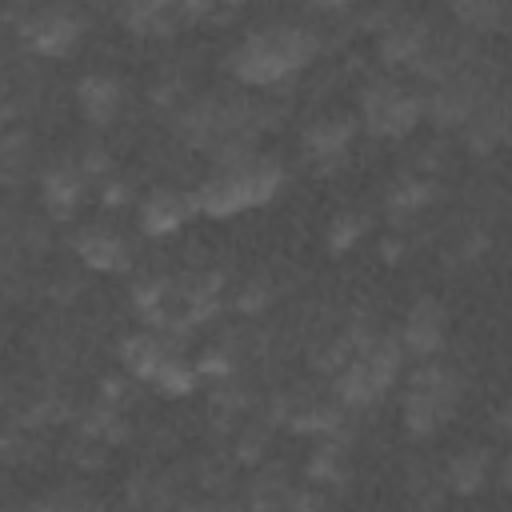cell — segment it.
Wrapping results in <instances>:
<instances>
[{
    "mask_svg": "<svg viewBox=\"0 0 512 512\" xmlns=\"http://www.w3.org/2000/svg\"><path fill=\"white\" fill-rule=\"evenodd\" d=\"M320 52H324L320 32H312L304 24H264L232 48L228 68L244 88L268 92V88H280L284 80H292L296 72H304Z\"/></svg>",
    "mask_w": 512,
    "mask_h": 512,
    "instance_id": "obj_1",
    "label": "cell"
},
{
    "mask_svg": "<svg viewBox=\"0 0 512 512\" xmlns=\"http://www.w3.org/2000/svg\"><path fill=\"white\" fill-rule=\"evenodd\" d=\"M460 400H464V376L452 364H444L440 356L416 360V368L408 372V388L400 396L404 428L412 436H432L440 432L444 420H452Z\"/></svg>",
    "mask_w": 512,
    "mask_h": 512,
    "instance_id": "obj_2",
    "label": "cell"
},
{
    "mask_svg": "<svg viewBox=\"0 0 512 512\" xmlns=\"http://www.w3.org/2000/svg\"><path fill=\"white\" fill-rule=\"evenodd\" d=\"M424 120V88L396 76H372L360 88V128L380 140H404Z\"/></svg>",
    "mask_w": 512,
    "mask_h": 512,
    "instance_id": "obj_3",
    "label": "cell"
},
{
    "mask_svg": "<svg viewBox=\"0 0 512 512\" xmlns=\"http://www.w3.org/2000/svg\"><path fill=\"white\" fill-rule=\"evenodd\" d=\"M20 36L28 52L44 60H64L84 40V20L72 4H32V12L20 20Z\"/></svg>",
    "mask_w": 512,
    "mask_h": 512,
    "instance_id": "obj_4",
    "label": "cell"
},
{
    "mask_svg": "<svg viewBox=\"0 0 512 512\" xmlns=\"http://www.w3.org/2000/svg\"><path fill=\"white\" fill-rule=\"evenodd\" d=\"M436 44V32L428 20L408 16V12H388L376 24V56L392 68H412L428 48Z\"/></svg>",
    "mask_w": 512,
    "mask_h": 512,
    "instance_id": "obj_5",
    "label": "cell"
},
{
    "mask_svg": "<svg viewBox=\"0 0 512 512\" xmlns=\"http://www.w3.org/2000/svg\"><path fill=\"white\" fill-rule=\"evenodd\" d=\"M196 212L200 216H212V220H228V216H240L248 208H256L252 200V188H248V176H244V164L236 168H212L196 188Z\"/></svg>",
    "mask_w": 512,
    "mask_h": 512,
    "instance_id": "obj_6",
    "label": "cell"
},
{
    "mask_svg": "<svg viewBox=\"0 0 512 512\" xmlns=\"http://www.w3.org/2000/svg\"><path fill=\"white\" fill-rule=\"evenodd\" d=\"M196 212V196L188 188H172V184H156L144 192L140 208H136V224L144 236H172L180 232Z\"/></svg>",
    "mask_w": 512,
    "mask_h": 512,
    "instance_id": "obj_7",
    "label": "cell"
},
{
    "mask_svg": "<svg viewBox=\"0 0 512 512\" xmlns=\"http://www.w3.org/2000/svg\"><path fill=\"white\" fill-rule=\"evenodd\" d=\"M72 252L88 264V268H96V272H128L132 268V244H128V236L116 228V224H80L76 232H72Z\"/></svg>",
    "mask_w": 512,
    "mask_h": 512,
    "instance_id": "obj_8",
    "label": "cell"
},
{
    "mask_svg": "<svg viewBox=\"0 0 512 512\" xmlns=\"http://www.w3.org/2000/svg\"><path fill=\"white\" fill-rule=\"evenodd\" d=\"M396 332H400V344H404L408 360H432V356L444 352V340H448V316H444L440 300L420 296V300L404 312V324H400Z\"/></svg>",
    "mask_w": 512,
    "mask_h": 512,
    "instance_id": "obj_9",
    "label": "cell"
},
{
    "mask_svg": "<svg viewBox=\"0 0 512 512\" xmlns=\"http://www.w3.org/2000/svg\"><path fill=\"white\" fill-rule=\"evenodd\" d=\"M88 188H92V180H88V172L80 168V160H72V156L52 160V164L40 172V204H44L56 220L72 216V212L84 204Z\"/></svg>",
    "mask_w": 512,
    "mask_h": 512,
    "instance_id": "obj_10",
    "label": "cell"
},
{
    "mask_svg": "<svg viewBox=\"0 0 512 512\" xmlns=\"http://www.w3.org/2000/svg\"><path fill=\"white\" fill-rule=\"evenodd\" d=\"M356 128H360V120H352V116H320L304 128L300 144H304L308 160H316V168H332L348 156V148L356 140Z\"/></svg>",
    "mask_w": 512,
    "mask_h": 512,
    "instance_id": "obj_11",
    "label": "cell"
},
{
    "mask_svg": "<svg viewBox=\"0 0 512 512\" xmlns=\"http://www.w3.org/2000/svg\"><path fill=\"white\" fill-rule=\"evenodd\" d=\"M76 104L88 124H112L124 112V88L112 72H88L76 84Z\"/></svg>",
    "mask_w": 512,
    "mask_h": 512,
    "instance_id": "obj_12",
    "label": "cell"
},
{
    "mask_svg": "<svg viewBox=\"0 0 512 512\" xmlns=\"http://www.w3.org/2000/svg\"><path fill=\"white\" fill-rule=\"evenodd\" d=\"M388 388H392V384H384L360 356H352V360L332 376V396H336L348 412H364V408H372Z\"/></svg>",
    "mask_w": 512,
    "mask_h": 512,
    "instance_id": "obj_13",
    "label": "cell"
},
{
    "mask_svg": "<svg viewBox=\"0 0 512 512\" xmlns=\"http://www.w3.org/2000/svg\"><path fill=\"white\" fill-rule=\"evenodd\" d=\"M444 488H452V492H460V496H472V492H480L488 480H492V456L484 452V448H460L456 456H448V464H444Z\"/></svg>",
    "mask_w": 512,
    "mask_h": 512,
    "instance_id": "obj_14",
    "label": "cell"
},
{
    "mask_svg": "<svg viewBox=\"0 0 512 512\" xmlns=\"http://www.w3.org/2000/svg\"><path fill=\"white\" fill-rule=\"evenodd\" d=\"M432 200H436V184H432V176L420 172V168L408 172V176H400V180L388 188V212H392L396 220L424 212Z\"/></svg>",
    "mask_w": 512,
    "mask_h": 512,
    "instance_id": "obj_15",
    "label": "cell"
},
{
    "mask_svg": "<svg viewBox=\"0 0 512 512\" xmlns=\"http://www.w3.org/2000/svg\"><path fill=\"white\" fill-rule=\"evenodd\" d=\"M452 16L460 28L468 32H492L504 24V12H508V0H448Z\"/></svg>",
    "mask_w": 512,
    "mask_h": 512,
    "instance_id": "obj_16",
    "label": "cell"
},
{
    "mask_svg": "<svg viewBox=\"0 0 512 512\" xmlns=\"http://www.w3.org/2000/svg\"><path fill=\"white\" fill-rule=\"evenodd\" d=\"M364 232H368V216L356 212V208H344V212H336L328 220V248L332 252H348V248H356L364 240Z\"/></svg>",
    "mask_w": 512,
    "mask_h": 512,
    "instance_id": "obj_17",
    "label": "cell"
},
{
    "mask_svg": "<svg viewBox=\"0 0 512 512\" xmlns=\"http://www.w3.org/2000/svg\"><path fill=\"white\" fill-rule=\"evenodd\" d=\"M272 300H276V288H272V280H268V276H248V280L236 288V296H232L236 312H240V316H248V320L264 316Z\"/></svg>",
    "mask_w": 512,
    "mask_h": 512,
    "instance_id": "obj_18",
    "label": "cell"
},
{
    "mask_svg": "<svg viewBox=\"0 0 512 512\" xmlns=\"http://www.w3.org/2000/svg\"><path fill=\"white\" fill-rule=\"evenodd\" d=\"M96 200H100L108 212L128 208V204H132V184H128L124 176H108V180H100V184H96Z\"/></svg>",
    "mask_w": 512,
    "mask_h": 512,
    "instance_id": "obj_19",
    "label": "cell"
},
{
    "mask_svg": "<svg viewBox=\"0 0 512 512\" xmlns=\"http://www.w3.org/2000/svg\"><path fill=\"white\" fill-rule=\"evenodd\" d=\"M316 12H324V16H340V12H348L356 0H308Z\"/></svg>",
    "mask_w": 512,
    "mask_h": 512,
    "instance_id": "obj_20",
    "label": "cell"
},
{
    "mask_svg": "<svg viewBox=\"0 0 512 512\" xmlns=\"http://www.w3.org/2000/svg\"><path fill=\"white\" fill-rule=\"evenodd\" d=\"M500 424H504V428H508V432H512V400H508V404H504V416H500Z\"/></svg>",
    "mask_w": 512,
    "mask_h": 512,
    "instance_id": "obj_21",
    "label": "cell"
}]
</instances>
